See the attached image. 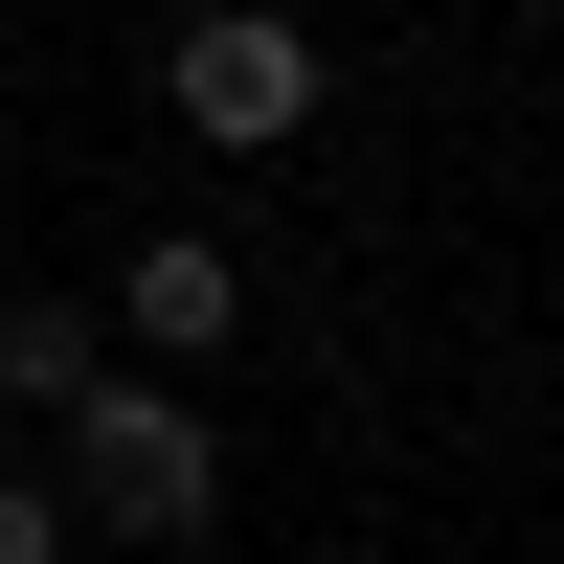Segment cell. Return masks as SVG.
Segmentation results:
<instances>
[{
  "label": "cell",
  "mask_w": 564,
  "mask_h": 564,
  "mask_svg": "<svg viewBox=\"0 0 564 564\" xmlns=\"http://www.w3.org/2000/svg\"><path fill=\"white\" fill-rule=\"evenodd\" d=\"M68 475H90L113 542H204L226 452H204V406H159V384H68Z\"/></svg>",
  "instance_id": "cell-1"
},
{
  "label": "cell",
  "mask_w": 564,
  "mask_h": 564,
  "mask_svg": "<svg viewBox=\"0 0 564 564\" xmlns=\"http://www.w3.org/2000/svg\"><path fill=\"white\" fill-rule=\"evenodd\" d=\"M159 90H181V135H226V159H271V135H316V45L271 23V0H204Z\"/></svg>",
  "instance_id": "cell-2"
},
{
  "label": "cell",
  "mask_w": 564,
  "mask_h": 564,
  "mask_svg": "<svg viewBox=\"0 0 564 564\" xmlns=\"http://www.w3.org/2000/svg\"><path fill=\"white\" fill-rule=\"evenodd\" d=\"M113 316H135V339H159V361H226V339H249V271H226L204 226H159V249L113 271Z\"/></svg>",
  "instance_id": "cell-3"
},
{
  "label": "cell",
  "mask_w": 564,
  "mask_h": 564,
  "mask_svg": "<svg viewBox=\"0 0 564 564\" xmlns=\"http://www.w3.org/2000/svg\"><path fill=\"white\" fill-rule=\"evenodd\" d=\"M0 384H23V406H68V384H113V361H90V316H0Z\"/></svg>",
  "instance_id": "cell-4"
},
{
  "label": "cell",
  "mask_w": 564,
  "mask_h": 564,
  "mask_svg": "<svg viewBox=\"0 0 564 564\" xmlns=\"http://www.w3.org/2000/svg\"><path fill=\"white\" fill-rule=\"evenodd\" d=\"M0 564H68V497L45 475H0Z\"/></svg>",
  "instance_id": "cell-5"
}]
</instances>
